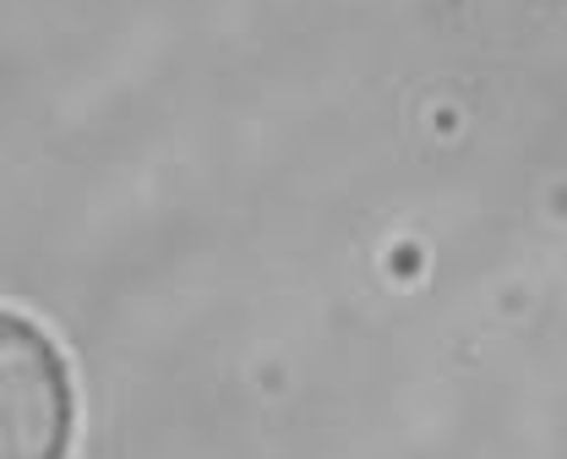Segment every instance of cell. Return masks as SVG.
<instances>
[{"instance_id": "1", "label": "cell", "mask_w": 567, "mask_h": 459, "mask_svg": "<svg viewBox=\"0 0 567 459\" xmlns=\"http://www.w3.org/2000/svg\"><path fill=\"white\" fill-rule=\"evenodd\" d=\"M71 378L44 328L0 312V459H66Z\"/></svg>"}]
</instances>
